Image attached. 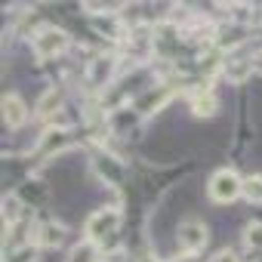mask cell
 I'll return each mask as SVG.
<instances>
[{
	"label": "cell",
	"instance_id": "ba28073f",
	"mask_svg": "<svg viewBox=\"0 0 262 262\" xmlns=\"http://www.w3.org/2000/svg\"><path fill=\"white\" fill-rule=\"evenodd\" d=\"M4 262H34V247H19V250L7 253Z\"/></svg>",
	"mask_w": 262,
	"mask_h": 262
},
{
	"label": "cell",
	"instance_id": "5b68a950",
	"mask_svg": "<svg viewBox=\"0 0 262 262\" xmlns=\"http://www.w3.org/2000/svg\"><path fill=\"white\" fill-rule=\"evenodd\" d=\"M25 117H28V108L22 105V99H19V96H7V99H4V120H7L10 126H22Z\"/></svg>",
	"mask_w": 262,
	"mask_h": 262
},
{
	"label": "cell",
	"instance_id": "7a4b0ae2",
	"mask_svg": "<svg viewBox=\"0 0 262 262\" xmlns=\"http://www.w3.org/2000/svg\"><path fill=\"white\" fill-rule=\"evenodd\" d=\"M117 222H120V213H117V210H99V213L86 222V234H90L93 241H99V237L111 234V231L117 228Z\"/></svg>",
	"mask_w": 262,
	"mask_h": 262
},
{
	"label": "cell",
	"instance_id": "8fae6325",
	"mask_svg": "<svg viewBox=\"0 0 262 262\" xmlns=\"http://www.w3.org/2000/svg\"><path fill=\"white\" fill-rule=\"evenodd\" d=\"M216 262H234V259H231V256H228V253H222V256H219V259H216Z\"/></svg>",
	"mask_w": 262,
	"mask_h": 262
},
{
	"label": "cell",
	"instance_id": "8992f818",
	"mask_svg": "<svg viewBox=\"0 0 262 262\" xmlns=\"http://www.w3.org/2000/svg\"><path fill=\"white\" fill-rule=\"evenodd\" d=\"M241 194H244L250 204H262V176H250V179H244Z\"/></svg>",
	"mask_w": 262,
	"mask_h": 262
},
{
	"label": "cell",
	"instance_id": "7c38bea8",
	"mask_svg": "<svg viewBox=\"0 0 262 262\" xmlns=\"http://www.w3.org/2000/svg\"><path fill=\"white\" fill-rule=\"evenodd\" d=\"M142 262H151V259H142Z\"/></svg>",
	"mask_w": 262,
	"mask_h": 262
},
{
	"label": "cell",
	"instance_id": "30bf717a",
	"mask_svg": "<svg viewBox=\"0 0 262 262\" xmlns=\"http://www.w3.org/2000/svg\"><path fill=\"white\" fill-rule=\"evenodd\" d=\"M53 102H59V96H56V93H47V96H43V105H40V114H50V111L56 108Z\"/></svg>",
	"mask_w": 262,
	"mask_h": 262
},
{
	"label": "cell",
	"instance_id": "277c9868",
	"mask_svg": "<svg viewBox=\"0 0 262 262\" xmlns=\"http://www.w3.org/2000/svg\"><path fill=\"white\" fill-rule=\"evenodd\" d=\"M179 244L185 247V253L201 250V247L207 244V231H204V225H201V222H185V225L179 228Z\"/></svg>",
	"mask_w": 262,
	"mask_h": 262
},
{
	"label": "cell",
	"instance_id": "3957f363",
	"mask_svg": "<svg viewBox=\"0 0 262 262\" xmlns=\"http://www.w3.org/2000/svg\"><path fill=\"white\" fill-rule=\"evenodd\" d=\"M34 47H37L40 56H56V53H62L68 47V34L56 31V28H47V31H40V37L34 40Z\"/></svg>",
	"mask_w": 262,
	"mask_h": 262
},
{
	"label": "cell",
	"instance_id": "6da1fadb",
	"mask_svg": "<svg viewBox=\"0 0 262 262\" xmlns=\"http://www.w3.org/2000/svg\"><path fill=\"white\" fill-rule=\"evenodd\" d=\"M241 188H244V179H237V173H231V170H219V173L210 179V198H213L216 204L234 201V198L241 194Z\"/></svg>",
	"mask_w": 262,
	"mask_h": 262
},
{
	"label": "cell",
	"instance_id": "52a82bcc",
	"mask_svg": "<svg viewBox=\"0 0 262 262\" xmlns=\"http://www.w3.org/2000/svg\"><path fill=\"white\" fill-rule=\"evenodd\" d=\"M213 111H216V99H213V93H204V96H198V99H194V114L210 117Z\"/></svg>",
	"mask_w": 262,
	"mask_h": 262
},
{
	"label": "cell",
	"instance_id": "9c48e42d",
	"mask_svg": "<svg viewBox=\"0 0 262 262\" xmlns=\"http://www.w3.org/2000/svg\"><path fill=\"white\" fill-rule=\"evenodd\" d=\"M247 244L262 247V225H250V231H247Z\"/></svg>",
	"mask_w": 262,
	"mask_h": 262
}]
</instances>
